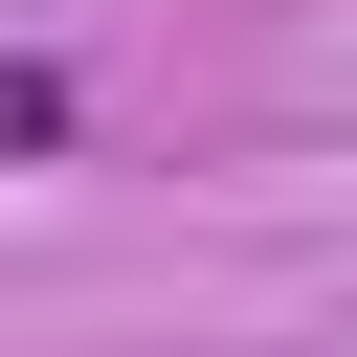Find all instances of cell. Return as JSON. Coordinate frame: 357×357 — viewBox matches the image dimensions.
Masks as SVG:
<instances>
[{
  "mask_svg": "<svg viewBox=\"0 0 357 357\" xmlns=\"http://www.w3.org/2000/svg\"><path fill=\"white\" fill-rule=\"evenodd\" d=\"M67 134H89V89L67 67H0V156H67Z\"/></svg>",
  "mask_w": 357,
  "mask_h": 357,
  "instance_id": "cell-1",
  "label": "cell"
}]
</instances>
